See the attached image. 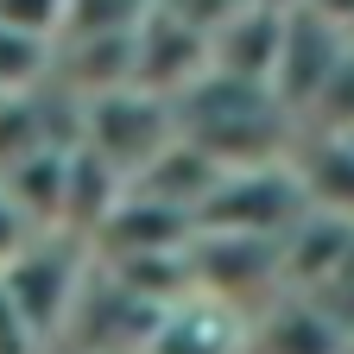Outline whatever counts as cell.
Returning <instances> with one entry per match:
<instances>
[{
  "instance_id": "5",
  "label": "cell",
  "mask_w": 354,
  "mask_h": 354,
  "mask_svg": "<svg viewBox=\"0 0 354 354\" xmlns=\"http://www.w3.org/2000/svg\"><path fill=\"white\" fill-rule=\"evenodd\" d=\"M348 64V38L323 19H310L304 7H285V44H279V70H272V102L285 114L317 108L329 76Z\"/></svg>"
},
{
  "instance_id": "11",
  "label": "cell",
  "mask_w": 354,
  "mask_h": 354,
  "mask_svg": "<svg viewBox=\"0 0 354 354\" xmlns=\"http://www.w3.org/2000/svg\"><path fill=\"white\" fill-rule=\"evenodd\" d=\"M0 354H38V342H32V329L19 323V310L7 304V291H0Z\"/></svg>"
},
{
  "instance_id": "4",
  "label": "cell",
  "mask_w": 354,
  "mask_h": 354,
  "mask_svg": "<svg viewBox=\"0 0 354 354\" xmlns=\"http://www.w3.org/2000/svg\"><path fill=\"white\" fill-rule=\"evenodd\" d=\"M209 70V38L184 19H171L158 0L152 13L140 19V32H133V82L140 95H158V102H177L184 88Z\"/></svg>"
},
{
  "instance_id": "7",
  "label": "cell",
  "mask_w": 354,
  "mask_h": 354,
  "mask_svg": "<svg viewBox=\"0 0 354 354\" xmlns=\"http://www.w3.org/2000/svg\"><path fill=\"white\" fill-rule=\"evenodd\" d=\"M279 44H285V7L253 0L247 13H234L209 38V70L228 82H253L272 95V70H279Z\"/></svg>"
},
{
  "instance_id": "3",
  "label": "cell",
  "mask_w": 354,
  "mask_h": 354,
  "mask_svg": "<svg viewBox=\"0 0 354 354\" xmlns=\"http://www.w3.org/2000/svg\"><path fill=\"white\" fill-rule=\"evenodd\" d=\"M0 291H7V304L19 310V323L32 329V342L57 335L70 323V310L82 304V253H76V241L38 234L7 272H0Z\"/></svg>"
},
{
  "instance_id": "8",
  "label": "cell",
  "mask_w": 354,
  "mask_h": 354,
  "mask_svg": "<svg viewBox=\"0 0 354 354\" xmlns=\"http://www.w3.org/2000/svg\"><path fill=\"white\" fill-rule=\"evenodd\" d=\"M354 335L329 317L323 304H304V297H291V304H272L259 323H247V348L241 354H342Z\"/></svg>"
},
{
  "instance_id": "9",
  "label": "cell",
  "mask_w": 354,
  "mask_h": 354,
  "mask_svg": "<svg viewBox=\"0 0 354 354\" xmlns=\"http://www.w3.org/2000/svg\"><path fill=\"white\" fill-rule=\"evenodd\" d=\"M64 19H70V0H0V32L44 44V51L64 38Z\"/></svg>"
},
{
  "instance_id": "2",
  "label": "cell",
  "mask_w": 354,
  "mask_h": 354,
  "mask_svg": "<svg viewBox=\"0 0 354 354\" xmlns=\"http://www.w3.org/2000/svg\"><path fill=\"white\" fill-rule=\"evenodd\" d=\"M76 146L108 165L120 184H133L165 146H177V127H171V102L140 95V88H114V95L82 102V127H76Z\"/></svg>"
},
{
  "instance_id": "12",
  "label": "cell",
  "mask_w": 354,
  "mask_h": 354,
  "mask_svg": "<svg viewBox=\"0 0 354 354\" xmlns=\"http://www.w3.org/2000/svg\"><path fill=\"white\" fill-rule=\"evenodd\" d=\"M297 7H304L310 19H323V26H335L342 38H354V0H297Z\"/></svg>"
},
{
  "instance_id": "13",
  "label": "cell",
  "mask_w": 354,
  "mask_h": 354,
  "mask_svg": "<svg viewBox=\"0 0 354 354\" xmlns=\"http://www.w3.org/2000/svg\"><path fill=\"white\" fill-rule=\"evenodd\" d=\"M266 7H297V0H266Z\"/></svg>"
},
{
  "instance_id": "10",
  "label": "cell",
  "mask_w": 354,
  "mask_h": 354,
  "mask_svg": "<svg viewBox=\"0 0 354 354\" xmlns=\"http://www.w3.org/2000/svg\"><path fill=\"white\" fill-rule=\"evenodd\" d=\"M32 241H38V228H32V221L7 203V190H0V272H7V266H13Z\"/></svg>"
},
{
  "instance_id": "1",
  "label": "cell",
  "mask_w": 354,
  "mask_h": 354,
  "mask_svg": "<svg viewBox=\"0 0 354 354\" xmlns=\"http://www.w3.org/2000/svg\"><path fill=\"white\" fill-rule=\"evenodd\" d=\"M310 215L304 184L291 165H247V171H215L209 196L196 203V234H241V241H285Z\"/></svg>"
},
{
  "instance_id": "6",
  "label": "cell",
  "mask_w": 354,
  "mask_h": 354,
  "mask_svg": "<svg viewBox=\"0 0 354 354\" xmlns=\"http://www.w3.org/2000/svg\"><path fill=\"white\" fill-rule=\"evenodd\" d=\"M241 348H247V323L228 304L196 297V291L158 304L133 342V354H241Z\"/></svg>"
}]
</instances>
